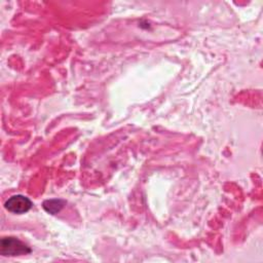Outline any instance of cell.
<instances>
[{
    "label": "cell",
    "instance_id": "1",
    "mask_svg": "<svg viewBox=\"0 0 263 263\" xmlns=\"http://www.w3.org/2000/svg\"><path fill=\"white\" fill-rule=\"evenodd\" d=\"M1 255L20 256L31 253V249L15 237H3L0 242Z\"/></svg>",
    "mask_w": 263,
    "mask_h": 263
},
{
    "label": "cell",
    "instance_id": "2",
    "mask_svg": "<svg viewBox=\"0 0 263 263\" xmlns=\"http://www.w3.org/2000/svg\"><path fill=\"white\" fill-rule=\"evenodd\" d=\"M5 209L13 214H24L27 213L31 206H32V201L21 194L17 195H13L11 197H9L5 203H4Z\"/></svg>",
    "mask_w": 263,
    "mask_h": 263
},
{
    "label": "cell",
    "instance_id": "3",
    "mask_svg": "<svg viewBox=\"0 0 263 263\" xmlns=\"http://www.w3.org/2000/svg\"><path fill=\"white\" fill-rule=\"evenodd\" d=\"M64 203L65 201L61 199H50V200L48 199L43 202V209L47 213L54 215L62 210V208L64 206Z\"/></svg>",
    "mask_w": 263,
    "mask_h": 263
}]
</instances>
